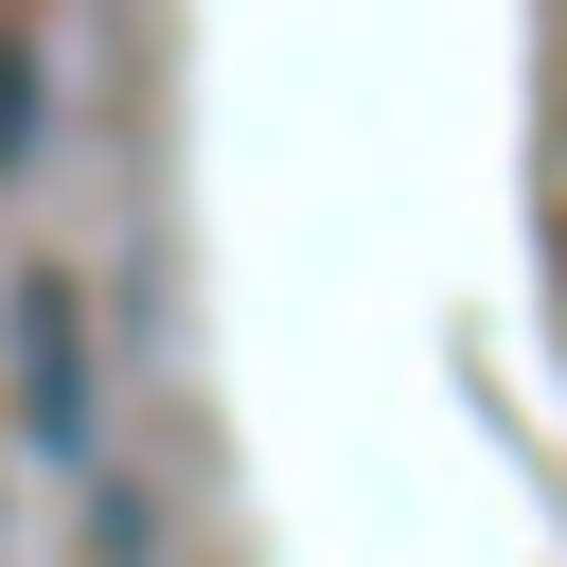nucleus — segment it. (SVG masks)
Instances as JSON below:
<instances>
[{"instance_id": "obj_1", "label": "nucleus", "mask_w": 567, "mask_h": 567, "mask_svg": "<svg viewBox=\"0 0 567 567\" xmlns=\"http://www.w3.org/2000/svg\"><path fill=\"white\" fill-rule=\"evenodd\" d=\"M18 354H35V443L89 461V354H71V301H53V284L18 301Z\"/></svg>"}, {"instance_id": "obj_2", "label": "nucleus", "mask_w": 567, "mask_h": 567, "mask_svg": "<svg viewBox=\"0 0 567 567\" xmlns=\"http://www.w3.org/2000/svg\"><path fill=\"white\" fill-rule=\"evenodd\" d=\"M18 124H35V71H18V35H0V159H18Z\"/></svg>"}]
</instances>
